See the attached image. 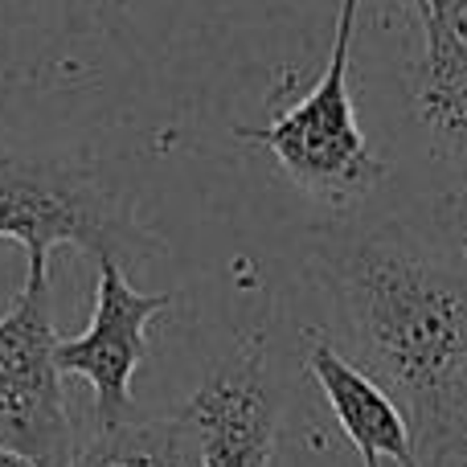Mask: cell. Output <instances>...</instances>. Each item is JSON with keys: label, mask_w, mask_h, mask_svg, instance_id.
<instances>
[{"label": "cell", "mask_w": 467, "mask_h": 467, "mask_svg": "<svg viewBox=\"0 0 467 467\" xmlns=\"http://www.w3.org/2000/svg\"><path fill=\"white\" fill-rule=\"evenodd\" d=\"M320 279L365 369L402 402L422 467L467 410V275L373 234L332 250Z\"/></svg>", "instance_id": "obj_1"}, {"label": "cell", "mask_w": 467, "mask_h": 467, "mask_svg": "<svg viewBox=\"0 0 467 467\" xmlns=\"http://www.w3.org/2000/svg\"><path fill=\"white\" fill-rule=\"evenodd\" d=\"M357 13H361V0L337 5L328 62L307 95H299L287 111L266 119L263 128H238L242 140L275 156V164L287 172L291 185L328 205L361 202L386 181V164L365 140L353 111V95H348Z\"/></svg>", "instance_id": "obj_2"}, {"label": "cell", "mask_w": 467, "mask_h": 467, "mask_svg": "<svg viewBox=\"0 0 467 467\" xmlns=\"http://www.w3.org/2000/svg\"><path fill=\"white\" fill-rule=\"evenodd\" d=\"M21 242L29 258H49L54 246L115 258L131 266L156 258L164 242L144 230L123 197L99 177L49 156H0V242Z\"/></svg>", "instance_id": "obj_3"}, {"label": "cell", "mask_w": 467, "mask_h": 467, "mask_svg": "<svg viewBox=\"0 0 467 467\" xmlns=\"http://www.w3.org/2000/svg\"><path fill=\"white\" fill-rule=\"evenodd\" d=\"M49 258H29L16 304L0 316V451L37 467H66L74 447V422L66 410L57 369Z\"/></svg>", "instance_id": "obj_4"}, {"label": "cell", "mask_w": 467, "mask_h": 467, "mask_svg": "<svg viewBox=\"0 0 467 467\" xmlns=\"http://www.w3.org/2000/svg\"><path fill=\"white\" fill-rule=\"evenodd\" d=\"M177 304L172 291H136L128 266L99 258V291L90 324L70 340H57L62 378H82L95 389L99 427L131 419V381L148 353V324Z\"/></svg>", "instance_id": "obj_5"}, {"label": "cell", "mask_w": 467, "mask_h": 467, "mask_svg": "<svg viewBox=\"0 0 467 467\" xmlns=\"http://www.w3.org/2000/svg\"><path fill=\"white\" fill-rule=\"evenodd\" d=\"M197 435L202 467H271L279 398L263 373V340H246L181 410Z\"/></svg>", "instance_id": "obj_6"}, {"label": "cell", "mask_w": 467, "mask_h": 467, "mask_svg": "<svg viewBox=\"0 0 467 467\" xmlns=\"http://www.w3.org/2000/svg\"><path fill=\"white\" fill-rule=\"evenodd\" d=\"M307 373L320 386L332 419L340 422V431L357 447L365 467H381L386 460L398 467H419L414 427L406 419L402 402L369 369L353 365L340 348H332V340H312Z\"/></svg>", "instance_id": "obj_7"}, {"label": "cell", "mask_w": 467, "mask_h": 467, "mask_svg": "<svg viewBox=\"0 0 467 467\" xmlns=\"http://www.w3.org/2000/svg\"><path fill=\"white\" fill-rule=\"evenodd\" d=\"M422 21V57L414 62V111L422 128L467 164V25Z\"/></svg>", "instance_id": "obj_8"}, {"label": "cell", "mask_w": 467, "mask_h": 467, "mask_svg": "<svg viewBox=\"0 0 467 467\" xmlns=\"http://www.w3.org/2000/svg\"><path fill=\"white\" fill-rule=\"evenodd\" d=\"M66 467H202V451L185 414H164L99 427V435L87 439Z\"/></svg>", "instance_id": "obj_9"}, {"label": "cell", "mask_w": 467, "mask_h": 467, "mask_svg": "<svg viewBox=\"0 0 467 467\" xmlns=\"http://www.w3.org/2000/svg\"><path fill=\"white\" fill-rule=\"evenodd\" d=\"M422 467H467V410H463V419L455 422L451 435H447V443Z\"/></svg>", "instance_id": "obj_10"}, {"label": "cell", "mask_w": 467, "mask_h": 467, "mask_svg": "<svg viewBox=\"0 0 467 467\" xmlns=\"http://www.w3.org/2000/svg\"><path fill=\"white\" fill-rule=\"evenodd\" d=\"M419 16H443V21L467 25V0H410Z\"/></svg>", "instance_id": "obj_11"}, {"label": "cell", "mask_w": 467, "mask_h": 467, "mask_svg": "<svg viewBox=\"0 0 467 467\" xmlns=\"http://www.w3.org/2000/svg\"><path fill=\"white\" fill-rule=\"evenodd\" d=\"M0 467H37V463L21 460V455H13V451H0Z\"/></svg>", "instance_id": "obj_12"}]
</instances>
